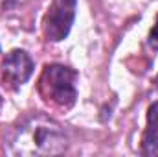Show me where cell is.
<instances>
[{
  "label": "cell",
  "instance_id": "6da1fadb",
  "mask_svg": "<svg viewBox=\"0 0 158 157\" xmlns=\"http://www.w3.org/2000/svg\"><path fill=\"white\" fill-rule=\"evenodd\" d=\"M76 78L77 74L63 65H48L40 76L39 91L44 100L61 105L70 107L76 102Z\"/></svg>",
  "mask_w": 158,
  "mask_h": 157
},
{
  "label": "cell",
  "instance_id": "7a4b0ae2",
  "mask_svg": "<svg viewBox=\"0 0 158 157\" xmlns=\"http://www.w3.org/2000/svg\"><path fill=\"white\" fill-rule=\"evenodd\" d=\"M76 17V0H53L44 19V35L50 41L64 39Z\"/></svg>",
  "mask_w": 158,
  "mask_h": 157
},
{
  "label": "cell",
  "instance_id": "3957f363",
  "mask_svg": "<svg viewBox=\"0 0 158 157\" xmlns=\"http://www.w3.org/2000/svg\"><path fill=\"white\" fill-rule=\"evenodd\" d=\"M2 79L7 83L9 89H19L22 83H26L33 72V61L24 50H13L6 56L2 61Z\"/></svg>",
  "mask_w": 158,
  "mask_h": 157
},
{
  "label": "cell",
  "instance_id": "277c9868",
  "mask_svg": "<svg viewBox=\"0 0 158 157\" xmlns=\"http://www.w3.org/2000/svg\"><path fill=\"white\" fill-rule=\"evenodd\" d=\"M142 154L158 155V102H155L147 111V128L142 137Z\"/></svg>",
  "mask_w": 158,
  "mask_h": 157
},
{
  "label": "cell",
  "instance_id": "5b68a950",
  "mask_svg": "<svg viewBox=\"0 0 158 157\" xmlns=\"http://www.w3.org/2000/svg\"><path fill=\"white\" fill-rule=\"evenodd\" d=\"M149 44H151L155 50H158V20H156V24L153 26V30H151V35H149Z\"/></svg>",
  "mask_w": 158,
  "mask_h": 157
},
{
  "label": "cell",
  "instance_id": "8992f818",
  "mask_svg": "<svg viewBox=\"0 0 158 157\" xmlns=\"http://www.w3.org/2000/svg\"><path fill=\"white\" fill-rule=\"evenodd\" d=\"M156 87H158V76H156Z\"/></svg>",
  "mask_w": 158,
  "mask_h": 157
},
{
  "label": "cell",
  "instance_id": "52a82bcc",
  "mask_svg": "<svg viewBox=\"0 0 158 157\" xmlns=\"http://www.w3.org/2000/svg\"><path fill=\"white\" fill-rule=\"evenodd\" d=\"M0 102H2V100H0Z\"/></svg>",
  "mask_w": 158,
  "mask_h": 157
}]
</instances>
